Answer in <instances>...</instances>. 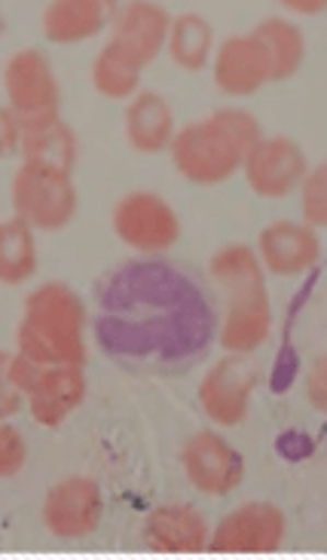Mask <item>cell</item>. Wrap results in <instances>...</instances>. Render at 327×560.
<instances>
[{
    "instance_id": "obj_1",
    "label": "cell",
    "mask_w": 327,
    "mask_h": 560,
    "mask_svg": "<svg viewBox=\"0 0 327 560\" xmlns=\"http://www.w3.org/2000/svg\"><path fill=\"white\" fill-rule=\"evenodd\" d=\"M92 306L98 349L135 374H187L209 355L218 334L209 285L165 258L114 267L95 282Z\"/></svg>"
},
{
    "instance_id": "obj_2",
    "label": "cell",
    "mask_w": 327,
    "mask_h": 560,
    "mask_svg": "<svg viewBox=\"0 0 327 560\" xmlns=\"http://www.w3.org/2000/svg\"><path fill=\"white\" fill-rule=\"evenodd\" d=\"M260 141H264V129L254 120V114L242 107H221L206 120L190 122L175 132L168 151L180 178L199 187H214L245 166V156Z\"/></svg>"
},
{
    "instance_id": "obj_3",
    "label": "cell",
    "mask_w": 327,
    "mask_h": 560,
    "mask_svg": "<svg viewBox=\"0 0 327 560\" xmlns=\"http://www.w3.org/2000/svg\"><path fill=\"white\" fill-rule=\"evenodd\" d=\"M86 306L74 288L46 282L25 301L15 343L19 352L40 364H86Z\"/></svg>"
},
{
    "instance_id": "obj_4",
    "label": "cell",
    "mask_w": 327,
    "mask_h": 560,
    "mask_svg": "<svg viewBox=\"0 0 327 560\" xmlns=\"http://www.w3.org/2000/svg\"><path fill=\"white\" fill-rule=\"evenodd\" d=\"M3 92L10 110L22 120V129L59 120L61 92L52 65L37 49H19L3 68Z\"/></svg>"
},
{
    "instance_id": "obj_5",
    "label": "cell",
    "mask_w": 327,
    "mask_h": 560,
    "mask_svg": "<svg viewBox=\"0 0 327 560\" xmlns=\"http://www.w3.org/2000/svg\"><path fill=\"white\" fill-rule=\"evenodd\" d=\"M13 209L34 230L52 233L68 228L77 212V190L71 175L22 163L13 178Z\"/></svg>"
},
{
    "instance_id": "obj_6",
    "label": "cell",
    "mask_w": 327,
    "mask_h": 560,
    "mask_svg": "<svg viewBox=\"0 0 327 560\" xmlns=\"http://www.w3.org/2000/svg\"><path fill=\"white\" fill-rule=\"evenodd\" d=\"M114 233L141 255H163L180 240V221L163 197L132 190L114 206Z\"/></svg>"
},
{
    "instance_id": "obj_7",
    "label": "cell",
    "mask_w": 327,
    "mask_h": 560,
    "mask_svg": "<svg viewBox=\"0 0 327 560\" xmlns=\"http://www.w3.org/2000/svg\"><path fill=\"white\" fill-rule=\"evenodd\" d=\"M260 383V368L252 355H226L211 364L206 380L199 383V408L206 410L211 423L238 425L248 413L252 393Z\"/></svg>"
},
{
    "instance_id": "obj_8",
    "label": "cell",
    "mask_w": 327,
    "mask_h": 560,
    "mask_svg": "<svg viewBox=\"0 0 327 560\" xmlns=\"http://www.w3.org/2000/svg\"><path fill=\"white\" fill-rule=\"evenodd\" d=\"M284 542V512L272 502H245L214 527V555H272Z\"/></svg>"
},
{
    "instance_id": "obj_9",
    "label": "cell",
    "mask_w": 327,
    "mask_h": 560,
    "mask_svg": "<svg viewBox=\"0 0 327 560\" xmlns=\"http://www.w3.org/2000/svg\"><path fill=\"white\" fill-rule=\"evenodd\" d=\"M242 172L257 197L282 199L310 175V160L294 138L272 136L245 156Z\"/></svg>"
},
{
    "instance_id": "obj_10",
    "label": "cell",
    "mask_w": 327,
    "mask_h": 560,
    "mask_svg": "<svg viewBox=\"0 0 327 560\" xmlns=\"http://www.w3.org/2000/svg\"><path fill=\"white\" fill-rule=\"evenodd\" d=\"M105 515V497L102 487L92 478L71 475L46 493L44 524L46 530L59 539H83L95 533Z\"/></svg>"
},
{
    "instance_id": "obj_11",
    "label": "cell",
    "mask_w": 327,
    "mask_h": 560,
    "mask_svg": "<svg viewBox=\"0 0 327 560\" xmlns=\"http://www.w3.org/2000/svg\"><path fill=\"white\" fill-rule=\"evenodd\" d=\"M180 463H184L187 481L206 497H226L230 490H236L245 475L242 454L211 429L196 432L194 439L184 444Z\"/></svg>"
},
{
    "instance_id": "obj_12",
    "label": "cell",
    "mask_w": 327,
    "mask_h": 560,
    "mask_svg": "<svg viewBox=\"0 0 327 560\" xmlns=\"http://www.w3.org/2000/svg\"><path fill=\"white\" fill-rule=\"evenodd\" d=\"M214 83L226 95H254L260 86L272 83V61L267 46L254 34L226 37L214 56Z\"/></svg>"
},
{
    "instance_id": "obj_13",
    "label": "cell",
    "mask_w": 327,
    "mask_h": 560,
    "mask_svg": "<svg viewBox=\"0 0 327 560\" xmlns=\"http://www.w3.org/2000/svg\"><path fill=\"white\" fill-rule=\"evenodd\" d=\"M209 521L187 502H165L153 509L144 524V542L163 555H199L209 551Z\"/></svg>"
},
{
    "instance_id": "obj_14",
    "label": "cell",
    "mask_w": 327,
    "mask_h": 560,
    "mask_svg": "<svg viewBox=\"0 0 327 560\" xmlns=\"http://www.w3.org/2000/svg\"><path fill=\"white\" fill-rule=\"evenodd\" d=\"M257 258L264 270L276 276H300L313 270L322 258V243L315 228L297 221H276L257 240Z\"/></svg>"
},
{
    "instance_id": "obj_15",
    "label": "cell",
    "mask_w": 327,
    "mask_h": 560,
    "mask_svg": "<svg viewBox=\"0 0 327 560\" xmlns=\"http://www.w3.org/2000/svg\"><path fill=\"white\" fill-rule=\"evenodd\" d=\"M168 31H172V19L165 7L150 0H135L119 7V13L114 15L110 44H117L126 56H132L144 68L168 44Z\"/></svg>"
},
{
    "instance_id": "obj_16",
    "label": "cell",
    "mask_w": 327,
    "mask_h": 560,
    "mask_svg": "<svg viewBox=\"0 0 327 560\" xmlns=\"http://www.w3.org/2000/svg\"><path fill=\"white\" fill-rule=\"evenodd\" d=\"M86 398V374L83 364H46L40 383L28 395L34 423L59 429Z\"/></svg>"
},
{
    "instance_id": "obj_17",
    "label": "cell",
    "mask_w": 327,
    "mask_h": 560,
    "mask_svg": "<svg viewBox=\"0 0 327 560\" xmlns=\"http://www.w3.org/2000/svg\"><path fill=\"white\" fill-rule=\"evenodd\" d=\"M269 331H272V310H269L267 291H254V294L230 301L218 340H221L223 352L252 355L254 349L264 347Z\"/></svg>"
},
{
    "instance_id": "obj_18",
    "label": "cell",
    "mask_w": 327,
    "mask_h": 560,
    "mask_svg": "<svg viewBox=\"0 0 327 560\" xmlns=\"http://www.w3.org/2000/svg\"><path fill=\"white\" fill-rule=\"evenodd\" d=\"M126 138L138 153H160L175 141V117L163 95L138 92L126 107Z\"/></svg>"
},
{
    "instance_id": "obj_19",
    "label": "cell",
    "mask_w": 327,
    "mask_h": 560,
    "mask_svg": "<svg viewBox=\"0 0 327 560\" xmlns=\"http://www.w3.org/2000/svg\"><path fill=\"white\" fill-rule=\"evenodd\" d=\"M110 10L105 0H56L44 10V34L52 44H83L102 34Z\"/></svg>"
},
{
    "instance_id": "obj_20",
    "label": "cell",
    "mask_w": 327,
    "mask_h": 560,
    "mask_svg": "<svg viewBox=\"0 0 327 560\" xmlns=\"http://www.w3.org/2000/svg\"><path fill=\"white\" fill-rule=\"evenodd\" d=\"M22 163L40 168H52L61 175H71L77 163V136L68 122L52 120L46 126L22 129Z\"/></svg>"
},
{
    "instance_id": "obj_21",
    "label": "cell",
    "mask_w": 327,
    "mask_h": 560,
    "mask_svg": "<svg viewBox=\"0 0 327 560\" xmlns=\"http://www.w3.org/2000/svg\"><path fill=\"white\" fill-rule=\"evenodd\" d=\"M209 276L230 298H245L254 291H267L264 282V264L248 245H226L214 252L209 264Z\"/></svg>"
},
{
    "instance_id": "obj_22",
    "label": "cell",
    "mask_w": 327,
    "mask_h": 560,
    "mask_svg": "<svg viewBox=\"0 0 327 560\" xmlns=\"http://www.w3.org/2000/svg\"><path fill=\"white\" fill-rule=\"evenodd\" d=\"M37 273V243L34 228L25 218H7L0 224V282L22 285Z\"/></svg>"
},
{
    "instance_id": "obj_23",
    "label": "cell",
    "mask_w": 327,
    "mask_h": 560,
    "mask_svg": "<svg viewBox=\"0 0 327 560\" xmlns=\"http://www.w3.org/2000/svg\"><path fill=\"white\" fill-rule=\"evenodd\" d=\"M252 34L267 46L269 61H272V83H282L288 77L297 74L303 56H306V40L297 25L272 15V19H264Z\"/></svg>"
},
{
    "instance_id": "obj_24",
    "label": "cell",
    "mask_w": 327,
    "mask_h": 560,
    "mask_svg": "<svg viewBox=\"0 0 327 560\" xmlns=\"http://www.w3.org/2000/svg\"><path fill=\"white\" fill-rule=\"evenodd\" d=\"M211 44H214V31L211 25L196 13H180L172 19V31H168V56L172 61L184 68V71H202L211 56Z\"/></svg>"
},
{
    "instance_id": "obj_25",
    "label": "cell",
    "mask_w": 327,
    "mask_h": 560,
    "mask_svg": "<svg viewBox=\"0 0 327 560\" xmlns=\"http://www.w3.org/2000/svg\"><path fill=\"white\" fill-rule=\"evenodd\" d=\"M138 80H141V65L126 56L117 44L107 40L98 56L92 61V86L98 95L105 98H132V92L138 90Z\"/></svg>"
},
{
    "instance_id": "obj_26",
    "label": "cell",
    "mask_w": 327,
    "mask_h": 560,
    "mask_svg": "<svg viewBox=\"0 0 327 560\" xmlns=\"http://www.w3.org/2000/svg\"><path fill=\"white\" fill-rule=\"evenodd\" d=\"M300 206L310 228H327V160L310 168V175L303 178Z\"/></svg>"
},
{
    "instance_id": "obj_27",
    "label": "cell",
    "mask_w": 327,
    "mask_h": 560,
    "mask_svg": "<svg viewBox=\"0 0 327 560\" xmlns=\"http://www.w3.org/2000/svg\"><path fill=\"white\" fill-rule=\"evenodd\" d=\"M25 456H28V447L19 435V429L10 423L0 425V478H15L25 466Z\"/></svg>"
},
{
    "instance_id": "obj_28",
    "label": "cell",
    "mask_w": 327,
    "mask_h": 560,
    "mask_svg": "<svg viewBox=\"0 0 327 560\" xmlns=\"http://www.w3.org/2000/svg\"><path fill=\"white\" fill-rule=\"evenodd\" d=\"M306 398L315 410L327 413V355L315 359L310 374H306Z\"/></svg>"
},
{
    "instance_id": "obj_29",
    "label": "cell",
    "mask_w": 327,
    "mask_h": 560,
    "mask_svg": "<svg viewBox=\"0 0 327 560\" xmlns=\"http://www.w3.org/2000/svg\"><path fill=\"white\" fill-rule=\"evenodd\" d=\"M0 126H3V153H13L22 148V120L10 107L0 110Z\"/></svg>"
},
{
    "instance_id": "obj_30",
    "label": "cell",
    "mask_w": 327,
    "mask_h": 560,
    "mask_svg": "<svg viewBox=\"0 0 327 560\" xmlns=\"http://www.w3.org/2000/svg\"><path fill=\"white\" fill-rule=\"evenodd\" d=\"M284 10H297V13H306V15L325 13L327 0H284Z\"/></svg>"
},
{
    "instance_id": "obj_31",
    "label": "cell",
    "mask_w": 327,
    "mask_h": 560,
    "mask_svg": "<svg viewBox=\"0 0 327 560\" xmlns=\"http://www.w3.org/2000/svg\"><path fill=\"white\" fill-rule=\"evenodd\" d=\"M3 417H10V413H15V410H19V389H15V393H10V389H7V393H3Z\"/></svg>"
}]
</instances>
